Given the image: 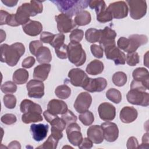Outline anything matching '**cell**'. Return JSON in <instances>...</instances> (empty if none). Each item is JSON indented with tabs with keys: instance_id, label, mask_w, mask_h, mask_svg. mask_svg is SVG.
<instances>
[{
	"instance_id": "d6986e66",
	"label": "cell",
	"mask_w": 149,
	"mask_h": 149,
	"mask_svg": "<svg viewBox=\"0 0 149 149\" xmlns=\"http://www.w3.org/2000/svg\"><path fill=\"white\" fill-rule=\"evenodd\" d=\"M49 126L44 124H32L30 126V132L32 137L36 141L44 140L47 135Z\"/></svg>"
},
{
	"instance_id": "03108f58",
	"label": "cell",
	"mask_w": 149,
	"mask_h": 149,
	"mask_svg": "<svg viewBox=\"0 0 149 149\" xmlns=\"http://www.w3.org/2000/svg\"><path fill=\"white\" fill-rule=\"evenodd\" d=\"M5 38H6V34H5V32L3 30H1V42H2L4 40H5Z\"/></svg>"
},
{
	"instance_id": "4316f807",
	"label": "cell",
	"mask_w": 149,
	"mask_h": 149,
	"mask_svg": "<svg viewBox=\"0 0 149 149\" xmlns=\"http://www.w3.org/2000/svg\"><path fill=\"white\" fill-rule=\"evenodd\" d=\"M104 68V66L101 61L98 59H94L87 65L86 71L88 74L95 76L101 73Z\"/></svg>"
},
{
	"instance_id": "8992f818",
	"label": "cell",
	"mask_w": 149,
	"mask_h": 149,
	"mask_svg": "<svg viewBox=\"0 0 149 149\" xmlns=\"http://www.w3.org/2000/svg\"><path fill=\"white\" fill-rule=\"evenodd\" d=\"M106 58L114 61L115 65H124L125 63V54L116 46L112 44L103 48Z\"/></svg>"
},
{
	"instance_id": "4dcf8cb0",
	"label": "cell",
	"mask_w": 149,
	"mask_h": 149,
	"mask_svg": "<svg viewBox=\"0 0 149 149\" xmlns=\"http://www.w3.org/2000/svg\"><path fill=\"white\" fill-rule=\"evenodd\" d=\"M42 119L43 118L41 113L38 112H28L23 113L22 116V120L26 124L40 122L42 121Z\"/></svg>"
},
{
	"instance_id": "4fadbf2b",
	"label": "cell",
	"mask_w": 149,
	"mask_h": 149,
	"mask_svg": "<svg viewBox=\"0 0 149 149\" xmlns=\"http://www.w3.org/2000/svg\"><path fill=\"white\" fill-rule=\"evenodd\" d=\"M68 77L73 86L81 87L84 86L88 78L86 73L79 68H73L70 70L68 73Z\"/></svg>"
},
{
	"instance_id": "7402d4cb",
	"label": "cell",
	"mask_w": 149,
	"mask_h": 149,
	"mask_svg": "<svg viewBox=\"0 0 149 149\" xmlns=\"http://www.w3.org/2000/svg\"><path fill=\"white\" fill-rule=\"evenodd\" d=\"M87 135L93 143L100 144L104 140L102 129L100 125H93L90 126L87 131Z\"/></svg>"
},
{
	"instance_id": "6f0895ef",
	"label": "cell",
	"mask_w": 149,
	"mask_h": 149,
	"mask_svg": "<svg viewBox=\"0 0 149 149\" xmlns=\"http://www.w3.org/2000/svg\"><path fill=\"white\" fill-rule=\"evenodd\" d=\"M93 141L88 138H84L78 147L80 149H89L93 147Z\"/></svg>"
},
{
	"instance_id": "e7e4bbea",
	"label": "cell",
	"mask_w": 149,
	"mask_h": 149,
	"mask_svg": "<svg viewBox=\"0 0 149 149\" xmlns=\"http://www.w3.org/2000/svg\"><path fill=\"white\" fill-rule=\"evenodd\" d=\"M8 147L9 148H20L21 146L19 142L17 141H13L9 144Z\"/></svg>"
},
{
	"instance_id": "603a6c76",
	"label": "cell",
	"mask_w": 149,
	"mask_h": 149,
	"mask_svg": "<svg viewBox=\"0 0 149 149\" xmlns=\"http://www.w3.org/2000/svg\"><path fill=\"white\" fill-rule=\"evenodd\" d=\"M22 29L26 34L34 37L41 33L42 26L40 22L30 20L26 24L22 26Z\"/></svg>"
},
{
	"instance_id": "e575fe53",
	"label": "cell",
	"mask_w": 149,
	"mask_h": 149,
	"mask_svg": "<svg viewBox=\"0 0 149 149\" xmlns=\"http://www.w3.org/2000/svg\"><path fill=\"white\" fill-rule=\"evenodd\" d=\"M112 80L115 86L122 87L127 82V76L123 72H117L113 74Z\"/></svg>"
},
{
	"instance_id": "d4e9b609",
	"label": "cell",
	"mask_w": 149,
	"mask_h": 149,
	"mask_svg": "<svg viewBox=\"0 0 149 149\" xmlns=\"http://www.w3.org/2000/svg\"><path fill=\"white\" fill-rule=\"evenodd\" d=\"M134 80L142 82L145 86L148 87L149 73L147 69L144 68H137L132 73Z\"/></svg>"
},
{
	"instance_id": "2e32d148",
	"label": "cell",
	"mask_w": 149,
	"mask_h": 149,
	"mask_svg": "<svg viewBox=\"0 0 149 149\" xmlns=\"http://www.w3.org/2000/svg\"><path fill=\"white\" fill-rule=\"evenodd\" d=\"M98 111L100 118L104 121L112 120L116 116L115 107L108 102L101 104L98 108Z\"/></svg>"
},
{
	"instance_id": "e0dca14e",
	"label": "cell",
	"mask_w": 149,
	"mask_h": 149,
	"mask_svg": "<svg viewBox=\"0 0 149 149\" xmlns=\"http://www.w3.org/2000/svg\"><path fill=\"white\" fill-rule=\"evenodd\" d=\"M116 37V33L109 27H105L103 30H101V37L99 40L100 46L102 48L115 44V38Z\"/></svg>"
},
{
	"instance_id": "7bdbcfd3",
	"label": "cell",
	"mask_w": 149,
	"mask_h": 149,
	"mask_svg": "<svg viewBox=\"0 0 149 149\" xmlns=\"http://www.w3.org/2000/svg\"><path fill=\"white\" fill-rule=\"evenodd\" d=\"M88 6L91 9H95L96 13H98L101 10H102L103 9L107 7L104 1H99V0L89 1Z\"/></svg>"
},
{
	"instance_id": "f907efd6",
	"label": "cell",
	"mask_w": 149,
	"mask_h": 149,
	"mask_svg": "<svg viewBox=\"0 0 149 149\" xmlns=\"http://www.w3.org/2000/svg\"><path fill=\"white\" fill-rule=\"evenodd\" d=\"M41 47H42V42L41 41L34 40V41H31L29 44V49H30V53L33 55L36 56L38 50Z\"/></svg>"
},
{
	"instance_id": "836d02e7",
	"label": "cell",
	"mask_w": 149,
	"mask_h": 149,
	"mask_svg": "<svg viewBox=\"0 0 149 149\" xmlns=\"http://www.w3.org/2000/svg\"><path fill=\"white\" fill-rule=\"evenodd\" d=\"M107 98L115 104H119L122 100V94L120 92L115 88H109L106 92Z\"/></svg>"
},
{
	"instance_id": "ee69618b",
	"label": "cell",
	"mask_w": 149,
	"mask_h": 149,
	"mask_svg": "<svg viewBox=\"0 0 149 149\" xmlns=\"http://www.w3.org/2000/svg\"><path fill=\"white\" fill-rule=\"evenodd\" d=\"M3 103L5 107L8 109H13L16 107V98L12 94H6L3 96Z\"/></svg>"
},
{
	"instance_id": "9c48e42d",
	"label": "cell",
	"mask_w": 149,
	"mask_h": 149,
	"mask_svg": "<svg viewBox=\"0 0 149 149\" xmlns=\"http://www.w3.org/2000/svg\"><path fill=\"white\" fill-rule=\"evenodd\" d=\"M113 18L120 19L126 17L128 14V7L125 1H120L109 3L107 7Z\"/></svg>"
},
{
	"instance_id": "11a10c76",
	"label": "cell",
	"mask_w": 149,
	"mask_h": 149,
	"mask_svg": "<svg viewBox=\"0 0 149 149\" xmlns=\"http://www.w3.org/2000/svg\"><path fill=\"white\" fill-rule=\"evenodd\" d=\"M36 60L33 56H28L26 58L22 63V66L24 68H30L35 63Z\"/></svg>"
},
{
	"instance_id": "b9f144b4",
	"label": "cell",
	"mask_w": 149,
	"mask_h": 149,
	"mask_svg": "<svg viewBox=\"0 0 149 149\" xmlns=\"http://www.w3.org/2000/svg\"><path fill=\"white\" fill-rule=\"evenodd\" d=\"M84 36V32L82 30L76 29H74L69 35V39L72 42H80Z\"/></svg>"
},
{
	"instance_id": "83f0119b",
	"label": "cell",
	"mask_w": 149,
	"mask_h": 149,
	"mask_svg": "<svg viewBox=\"0 0 149 149\" xmlns=\"http://www.w3.org/2000/svg\"><path fill=\"white\" fill-rule=\"evenodd\" d=\"M37 61L41 64L48 63L52 60V55L50 49L47 47H41L38 50L36 54Z\"/></svg>"
},
{
	"instance_id": "1f68e13d",
	"label": "cell",
	"mask_w": 149,
	"mask_h": 149,
	"mask_svg": "<svg viewBox=\"0 0 149 149\" xmlns=\"http://www.w3.org/2000/svg\"><path fill=\"white\" fill-rule=\"evenodd\" d=\"M101 37V30H97L94 28L87 29L85 33V38L86 40L91 43L99 42Z\"/></svg>"
},
{
	"instance_id": "f546056e",
	"label": "cell",
	"mask_w": 149,
	"mask_h": 149,
	"mask_svg": "<svg viewBox=\"0 0 149 149\" xmlns=\"http://www.w3.org/2000/svg\"><path fill=\"white\" fill-rule=\"evenodd\" d=\"M29 74L27 70L22 68L17 69L13 74V81L17 84H23L28 80Z\"/></svg>"
},
{
	"instance_id": "ab89813d",
	"label": "cell",
	"mask_w": 149,
	"mask_h": 149,
	"mask_svg": "<svg viewBox=\"0 0 149 149\" xmlns=\"http://www.w3.org/2000/svg\"><path fill=\"white\" fill-rule=\"evenodd\" d=\"M17 87L15 83L11 81H8L2 84L1 90L3 93L9 94L15 93L17 90Z\"/></svg>"
},
{
	"instance_id": "91938a15",
	"label": "cell",
	"mask_w": 149,
	"mask_h": 149,
	"mask_svg": "<svg viewBox=\"0 0 149 149\" xmlns=\"http://www.w3.org/2000/svg\"><path fill=\"white\" fill-rule=\"evenodd\" d=\"M51 135H52L56 139L59 140L63 137L62 131L54 127H51Z\"/></svg>"
},
{
	"instance_id": "ba28073f",
	"label": "cell",
	"mask_w": 149,
	"mask_h": 149,
	"mask_svg": "<svg viewBox=\"0 0 149 149\" xmlns=\"http://www.w3.org/2000/svg\"><path fill=\"white\" fill-rule=\"evenodd\" d=\"M80 129V127L76 122L68 125L66 130L67 137L70 143L73 146H79L83 139Z\"/></svg>"
},
{
	"instance_id": "db71d44e",
	"label": "cell",
	"mask_w": 149,
	"mask_h": 149,
	"mask_svg": "<svg viewBox=\"0 0 149 149\" xmlns=\"http://www.w3.org/2000/svg\"><path fill=\"white\" fill-rule=\"evenodd\" d=\"M129 44V39L124 37H120L117 41L118 47L119 49L123 50L124 51L127 48Z\"/></svg>"
},
{
	"instance_id": "ffe728a7",
	"label": "cell",
	"mask_w": 149,
	"mask_h": 149,
	"mask_svg": "<svg viewBox=\"0 0 149 149\" xmlns=\"http://www.w3.org/2000/svg\"><path fill=\"white\" fill-rule=\"evenodd\" d=\"M47 111L54 115H62L68 111V105L62 100L53 99L49 101Z\"/></svg>"
},
{
	"instance_id": "6da1fadb",
	"label": "cell",
	"mask_w": 149,
	"mask_h": 149,
	"mask_svg": "<svg viewBox=\"0 0 149 149\" xmlns=\"http://www.w3.org/2000/svg\"><path fill=\"white\" fill-rule=\"evenodd\" d=\"M25 47L21 42H15L10 45L3 44L1 45V61L9 66H15L24 54Z\"/></svg>"
},
{
	"instance_id": "9a60e30c",
	"label": "cell",
	"mask_w": 149,
	"mask_h": 149,
	"mask_svg": "<svg viewBox=\"0 0 149 149\" xmlns=\"http://www.w3.org/2000/svg\"><path fill=\"white\" fill-rule=\"evenodd\" d=\"M31 16L30 2H26L18 7L15 13L16 20L19 25H24L30 20Z\"/></svg>"
},
{
	"instance_id": "5bb4252c",
	"label": "cell",
	"mask_w": 149,
	"mask_h": 149,
	"mask_svg": "<svg viewBox=\"0 0 149 149\" xmlns=\"http://www.w3.org/2000/svg\"><path fill=\"white\" fill-rule=\"evenodd\" d=\"M103 131L104 138L108 142H113L118 137L119 129L117 125L113 122H106L101 125Z\"/></svg>"
},
{
	"instance_id": "3957f363",
	"label": "cell",
	"mask_w": 149,
	"mask_h": 149,
	"mask_svg": "<svg viewBox=\"0 0 149 149\" xmlns=\"http://www.w3.org/2000/svg\"><path fill=\"white\" fill-rule=\"evenodd\" d=\"M69 61L76 66L83 65L86 61V54L80 42H69L68 45Z\"/></svg>"
},
{
	"instance_id": "94428289",
	"label": "cell",
	"mask_w": 149,
	"mask_h": 149,
	"mask_svg": "<svg viewBox=\"0 0 149 149\" xmlns=\"http://www.w3.org/2000/svg\"><path fill=\"white\" fill-rule=\"evenodd\" d=\"M9 13L5 10H1V13H0V16H1V25H3L5 24V22H6V19L8 16Z\"/></svg>"
},
{
	"instance_id": "bcb514c9",
	"label": "cell",
	"mask_w": 149,
	"mask_h": 149,
	"mask_svg": "<svg viewBox=\"0 0 149 149\" xmlns=\"http://www.w3.org/2000/svg\"><path fill=\"white\" fill-rule=\"evenodd\" d=\"M61 118L64 120L67 125H69L72 123L76 122L77 120L76 116L70 110L68 109L65 113L62 115Z\"/></svg>"
},
{
	"instance_id": "60d3db41",
	"label": "cell",
	"mask_w": 149,
	"mask_h": 149,
	"mask_svg": "<svg viewBox=\"0 0 149 149\" xmlns=\"http://www.w3.org/2000/svg\"><path fill=\"white\" fill-rule=\"evenodd\" d=\"M125 62H126L127 64L129 66H136L140 62L139 55L138 53L136 52L127 53L125 56Z\"/></svg>"
},
{
	"instance_id": "f6af8a7d",
	"label": "cell",
	"mask_w": 149,
	"mask_h": 149,
	"mask_svg": "<svg viewBox=\"0 0 149 149\" xmlns=\"http://www.w3.org/2000/svg\"><path fill=\"white\" fill-rule=\"evenodd\" d=\"M65 36L63 33H59L55 35V37L51 43V45L55 49L58 48L64 44Z\"/></svg>"
},
{
	"instance_id": "5b68a950",
	"label": "cell",
	"mask_w": 149,
	"mask_h": 149,
	"mask_svg": "<svg viewBox=\"0 0 149 149\" xmlns=\"http://www.w3.org/2000/svg\"><path fill=\"white\" fill-rule=\"evenodd\" d=\"M126 2L129 7L130 16L132 19L139 20L146 15L147 8L146 1L127 0Z\"/></svg>"
},
{
	"instance_id": "44dd1931",
	"label": "cell",
	"mask_w": 149,
	"mask_h": 149,
	"mask_svg": "<svg viewBox=\"0 0 149 149\" xmlns=\"http://www.w3.org/2000/svg\"><path fill=\"white\" fill-rule=\"evenodd\" d=\"M138 116V112L136 109L133 107H123L119 113L120 120L125 123H130L134 121Z\"/></svg>"
},
{
	"instance_id": "7a4b0ae2",
	"label": "cell",
	"mask_w": 149,
	"mask_h": 149,
	"mask_svg": "<svg viewBox=\"0 0 149 149\" xmlns=\"http://www.w3.org/2000/svg\"><path fill=\"white\" fill-rule=\"evenodd\" d=\"M55 3L61 13L72 17L79 12L83 10L88 6L89 1L87 0H55L51 1Z\"/></svg>"
},
{
	"instance_id": "f35d334b",
	"label": "cell",
	"mask_w": 149,
	"mask_h": 149,
	"mask_svg": "<svg viewBox=\"0 0 149 149\" xmlns=\"http://www.w3.org/2000/svg\"><path fill=\"white\" fill-rule=\"evenodd\" d=\"M59 140L56 139L52 135H50L42 145L38 147V148L42 149H55L57 147Z\"/></svg>"
},
{
	"instance_id": "f1b7e54d",
	"label": "cell",
	"mask_w": 149,
	"mask_h": 149,
	"mask_svg": "<svg viewBox=\"0 0 149 149\" xmlns=\"http://www.w3.org/2000/svg\"><path fill=\"white\" fill-rule=\"evenodd\" d=\"M91 16L90 12L84 10L77 13L74 19V22L76 25L79 26L88 24L91 22Z\"/></svg>"
},
{
	"instance_id": "be15d7a7",
	"label": "cell",
	"mask_w": 149,
	"mask_h": 149,
	"mask_svg": "<svg viewBox=\"0 0 149 149\" xmlns=\"http://www.w3.org/2000/svg\"><path fill=\"white\" fill-rule=\"evenodd\" d=\"M144 144L147 146H148V133H146L143 135L142 137L141 146H138V148H142Z\"/></svg>"
},
{
	"instance_id": "484cf974",
	"label": "cell",
	"mask_w": 149,
	"mask_h": 149,
	"mask_svg": "<svg viewBox=\"0 0 149 149\" xmlns=\"http://www.w3.org/2000/svg\"><path fill=\"white\" fill-rule=\"evenodd\" d=\"M20 111L23 113L28 112H38L42 113V108L37 104L33 102L32 101L27 99L23 100L20 105Z\"/></svg>"
},
{
	"instance_id": "8fae6325",
	"label": "cell",
	"mask_w": 149,
	"mask_h": 149,
	"mask_svg": "<svg viewBox=\"0 0 149 149\" xmlns=\"http://www.w3.org/2000/svg\"><path fill=\"white\" fill-rule=\"evenodd\" d=\"M92 102V97L87 92L80 93L74 103V107L78 113H83L88 111Z\"/></svg>"
},
{
	"instance_id": "f5cc1de1",
	"label": "cell",
	"mask_w": 149,
	"mask_h": 149,
	"mask_svg": "<svg viewBox=\"0 0 149 149\" xmlns=\"http://www.w3.org/2000/svg\"><path fill=\"white\" fill-rule=\"evenodd\" d=\"M130 88L137 89V90H139L144 91H146L147 90H148V87L145 86L142 82H140L139 81H137L135 80H133L132 81L130 84Z\"/></svg>"
},
{
	"instance_id": "680465c9",
	"label": "cell",
	"mask_w": 149,
	"mask_h": 149,
	"mask_svg": "<svg viewBox=\"0 0 149 149\" xmlns=\"http://www.w3.org/2000/svg\"><path fill=\"white\" fill-rule=\"evenodd\" d=\"M139 143L137 139L134 137H130L129 138L127 141V148H138Z\"/></svg>"
},
{
	"instance_id": "d590c367",
	"label": "cell",
	"mask_w": 149,
	"mask_h": 149,
	"mask_svg": "<svg viewBox=\"0 0 149 149\" xmlns=\"http://www.w3.org/2000/svg\"><path fill=\"white\" fill-rule=\"evenodd\" d=\"M97 14V20L101 23H106L111 21L113 19L112 14L108 9L107 7L103 9Z\"/></svg>"
},
{
	"instance_id": "cb8c5ba5",
	"label": "cell",
	"mask_w": 149,
	"mask_h": 149,
	"mask_svg": "<svg viewBox=\"0 0 149 149\" xmlns=\"http://www.w3.org/2000/svg\"><path fill=\"white\" fill-rule=\"evenodd\" d=\"M51 70V65L49 63L41 64L36 66L33 72V78L41 81H45Z\"/></svg>"
},
{
	"instance_id": "6125c7cd",
	"label": "cell",
	"mask_w": 149,
	"mask_h": 149,
	"mask_svg": "<svg viewBox=\"0 0 149 149\" xmlns=\"http://www.w3.org/2000/svg\"><path fill=\"white\" fill-rule=\"evenodd\" d=\"M1 2L8 7L15 6V5H16V4L18 2L17 1H15V0H5V1L2 0Z\"/></svg>"
},
{
	"instance_id": "c3c4849f",
	"label": "cell",
	"mask_w": 149,
	"mask_h": 149,
	"mask_svg": "<svg viewBox=\"0 0 149 149\" xmlns=\"http://www.w3.org/2000/svg\"><path fill=\"white\" fill-rule=\"evenodd\" d=\"M55 51L59 58L65 59L68 58V45H66L65 44L61 47L55 49Z\"/></svg>"
},
{
	"instance_id": "52a82bcc",
	"label": "cell",
	"mask_w": 149,
	"mask_h": 149,
	"mask_svg": "<svg viewBox=\"0 0 149 149\" xmlns=\"http://www.w3.org/2000/svg\"><path fill=\"white\" fill-rule=\"evenodd\" d=\"M55 19L57 23L58 30L61 33H69L76 26L74 20L65 14L61 13L56 15Z\"/></svg>"
},
{
	"instance_id": "ac0fdd59",
	"label": "cell",
	"mask_w": 149,
	"mask_h": 149,
	"mask_svg": "<svg viewBox=\"0 0 149 149\" xmlns=\"http://www.w3.org/2000/svg\"><path fill=\"white\" fill-rule=\"evenodd\" d=\"M128 39L129 44L127 48L125 51L127 53L135 52L139 47L147 44L148 42L147 37L143 34H132L129 37Z\"/></svg>"
},
{
	"instance_id": "7c38bea8",
	"label": "cell",
	"mask_w": 149,
	"mask_h": 149,
	"mask_svg": "<svg viewBox=\"0 0 149 149\" xmlns=\"http://www.w3.org/2000/svg\"><path fill=\"white\" fill-rule=\"evenodd\" d=\"M29 97L34 98H41L44 95V84L42 81L31 80L26 85Z\"/></svg>"
},
{
	"instance_id": "7dc6e473",
	"label": "cell",
	"mask_w": 149,
	"mask_h": 149,
	"mask_svg": "<svg viewBox=\"0 0 149 149\" xmlns=\"http://www.w3.org/2000/svg\"><path fill=\"white\" fill-rule=\"evenodd\" d=\"M90 49L93 56L97 58H102L103 57L104 49L100 45L92 44L90 46Z\"/></svg>"
},
{
	"instance_id": "d6a6232c",
	"label": "cell",
	"mask_w": 149,
	"mask_h": 149,
	"mask_svg": "<svg viewBox=\"0 0 149 149\" xmlns=\"http://www.w3.org/2000/svg\"><path fill=\"white\" fill-rule=\"evenodd\" d=\"M55 95L60 99H67L71 94V89L66 84L58 86L55 90Z\"/></svg>"
},
{
	"instance_id": "74e56055",
	"label": "cell",
	"mask_w": 149,
	"mask_h": 149,
	"mask_svg": "<svg viewBox=\"0 0 149 149\" xmlns=\"http://www.w3.org/2000/svg\"><path fill=\"white\" fill-rule=\"evenodd\" d=\"M30 6L31 12V16H35L36 15L41 13L42 12L43 5L42 1L31 0L30 2Z\"/></svg>"
},
{
	"instance_id": "8d00e7d4",
	"label": "cell",
	"mask_w": 149,
	"mask_h": 149,
	"mask_svg": "<svg viewBox=\"0 0 149 149\" xmlns=\"http://www.w3.org/2000/svg\"><path fill=\"white\" fill-rule=\"evenodd\" d=\"M79 119L84 125L89 126L93 123L94 120V116L91 112L87 111L81 113L79 116Z\"/></svg>"
},
{
	"instance_id": "681fc988",
	"label": "cell",
	"mask_w": 149,
	"mask_h": 149,
	"mask_svg": "<svg viewBox=\"0 0 149 149\" xmlns=\"http://www.w3.org/2000/svg\"><path fill=\"white\" fill-rule=\"evenodd\" d=\"M1 120L3 123L5 125H10L15 123L17 120V118L14 114L6 113L3 115L1 117Z\"/></svg>"
},
{
	"instance_id": "9f6ffc18",
	"label": "cell",
	"mask_w": 149,
	"mask_h": 149,
	"mask_svg": "<svg viewBox=\"0 0 149 149\" xmlns=\"http://www.w3.org/2000/svg\"><path fill=\"white\" fill-rule=\"evenodd\" d=\"M5 24H8L10 26H13V27H16L19 26V24L17 23L16 18H15V14L11 13L9 14L6 19V22Z\"/></svg>"
},
{
	"instance_id": "816d5d0a",
	"label": "cell",
	"mask_w": 149,
	"mask_h": 149,
	"mask_svg": "<svg viewBox=\"0 0 149 149\" xmlns=\"http://www.w3.org/2000/svg\"><path fill=\"white\" fill-rule=\"evenodd\" d=\"M55 34L48 31H43L40 34V41L42 43H47L51 44Z\"/></svg>"
},
{
	"instance_id": "277c9868",
	"label": "cell",
	"mask_w": 149,
	"mask_h": 149,
	"mask_svg": "<svg viewBox=\"0 0 149 149\" xmlns=\"http://www.w3.org/2000/svg\"><path fill=\"white\" fill-rule=\"evenodd\" d=\"M126 98L127 101L133 105L143 107H147L149 105V94L144 91L130 88L126 95Z\"/></svg>"
},
{
	"instance_id": "30bf717a",
	"label": "cell",
	"mask_w": 149,
	"mask_h": 149,
	"mask_svg": "<svg viewBox=\"0 0 149 149\" xmlns=\"http://www.w3.org/2000/svg\"><path fill=\"white\" fill-rule=\"evenodd\" d=\"M107 84V81L105 78L97 77L92 79L88 77L82 88L90 93L101 92L106 88Z\"/></svg>"
}]
</instances>
